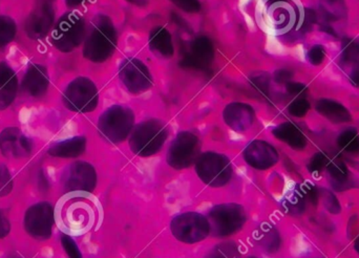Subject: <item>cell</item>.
<instances>
[{
	"instance_id": "1",
	"label": "cell",
	"mask_w": 359,
	"mask_h": 258,
	"mask_svg": "<svg viewBox=\"0 0 359 258\" xmlns=\"http://www.w3.org/2000/svg\"><path fill=\"white\" fill-rule=\"evenodd\" d=\"M117 43V31L113 21L100 15L95 19L84 40L83 56L92 62H104L115 53Z\"/></svg>"
},
{
	"instance_id": "2",
	"label": "cell",
	"mask_w": 359,
	"mask_h": 258,
	"mask_svg": "<svg viewBox=\"0 0 359 258\" xmlns=\"http://www.w3.org/2000/svg\"><path fill=\"white\" fill-rule=\"evenodd\" d=\"M168 137V128L163 122L149 119L135 126L130 135V147L142 158L155 156L163 147Z\"/></svg>"
},
{
	"instance_id": "3",
	"label": "cell",
	"mask_w": 359,
	"mask_h": 258,
	"mask_svg": "<svg viewBox=\"0 0 359 258\" xmlns=\"http://www.w3.org/2000/svg\"><path fill=\"white\" fill-rule=\"evenodd\" d=\"M86 37L83 17L77 12L63 14L54 25L50 42L61 53H71L81 46Z\"/></svg>"
},
{
	"instance_id": "4",
	"label": "cell",
	"mask_w": 359,
	"mask_h": 258,
	"mask_svg": "<svg viewBox=\"0 0 359 258\" xmlns=\"http://www.w3.org/2000/svg\"><path fill=\"white\" fill-rule=\"evenodd\" d=\"M207 219L210 225V233L215 238H227L243 229L247 222V213L242 205L226 203L213 207Z\"/></svg>"
},
{
	"instance_id": "5",
	"label": "cell",
	"mask_w": 359,
	"mask_h": 258,
	"mask_svg": "<svg viewBox=\"0 0 359 258\" xmlns=\"http://www.w3.org/2000/svg\"><path fill=\"white\" fill-rule=\"evenodd\" d=\"M134 128V111L124 105H114L99 118V133L111 143H121L128 139Z\"/></svg>"
},
{
	"instance_id": "6",
	"label": "cell",
	"mask_w": 359,
	"mask_h": 258,
	"mask_svg": "<svg viewBox=\"0 0 359 258\" xmlns=\"http://www.w3.org/2000/svg\"><path fill=\"white\" fill-rule=\"evenodd\" d=\"M196 172L203 183L217 188L229 183L233 169L227 156L219 152L207 151L196 158Z\"/></svg>"
},
{
	"instance_id": "7",
	"label": "cell",
	"mask_w": 359,
	"mask_h": 258,
	"mask_svg": "<svg viewBox=\"0 0 359 258\" xmlns=\"http://www.w3.org/2000/svg\"><path fill=\"white\" fill-rule=\"evenodd\" d=\"M62 100L65 107L74 113H90L98 107V88L88 78L78 77L67 86Z\"/></svg>"
},
{
	"instance_id": "8",
	"label": "cell",
	"mask_w": 359,
	"mask_h": 258,
	"mask_svg": "<svg viewBox=\"0 0 359 258\" xmlns=\"http://www.w3.org/2000/svg\"><path fill=\"white\" fill-rule=\"evenodd\" d=\"M172 236L184 244L203 242L210 234L208 219L198 212H185L177 215L170 223Z\"/></svg>"
},
{
	"instance_id": "9",
	"label": "cell",
	"mask_w": 359,
	"mask_h": 258,
	"mask_svg": "<svg viewBox=\"0 0 359 258\" xmlns=\"http://www.w3.org/2000/svg\"><path fill=\"white\" fill-rule=\"evenodd\" d=\"M200 154V140L191 131H182L170 144L166 161L172 168L183 170L196 163Z\"/></svg>"
},
{
	"instance_id": "10",
	"label": "cell",
	"mask_w": 359,
	"mask_h": 258,
	"mask_svg": "<svg viewBox=\"0 0 359 258\" xmlns=\"http://www.w3.org/2000/svg\"><path fill=\"white\" fill-rule=\"evenodd\" d=\"M54 225V207L48 202L32 205L23 217L25 231L37 240H48L52 236Z\"/></svg>"
},
{
	"instance_id": "11",
	"label": "cell",
	"mask_w": 359,
	"mask_h": 258,
	"mask_svg": "<svg viewBox=\"0 0 359 258\" xmlns=\"http://www.w3.org/2000/svg\"><path fill=\"white\" fill-rule=\"evenodd\" d=\"M61 183L67 194H92L97 186L96 169L90 163L77 161L65 169Z\"/></svg>"
},
{
	"instance_id": "12",
	"label": "cell",
	"mask_w": 359,
	"mask_h": 258,
	"mask_svg": "<svg viewBox=\"0 0 359 258\" xmlns=\"http://www.w3.org/2000/svg\"><path fill=\"white\" fill-rule=\"evenodd\" d=\"M119 77L124 88L132 94H142L153 86L151 71L142 61L137 58H128L122 61L119 67Z\"/></svg>"
},
{
	"instance_id": "13",
	"label": "cell",
	"mask_w": 359,
	"mask_h": 258,
	"mask_svg": "<svg viewBox=\"0 0 359 258\" xmlns=\"http://www.w3.org/2000/svg\"><path fill=\"white\" fill-rule=\"evenodd\" d=\"M0 151L12 160L25 158L33 151V142L18 128H8L0 133Z\"/></svg>"
},
{
	"instance_id": "14",
	"label": "cell",
	"mask_w": 359,
	"mask_h": 258,
	"mask_svg": "<svg viewBox=\"0 0 359 258\" xmlns=\"http://www.w3.org/2000/svg\"><path fill=\"white\" fill-rule=\"evenodd\" d=\"M243 156L245 162L257 170H267L280 160L278 150L263 140H255L249 143L243 152Z\"/></svg>"
},
{
	"instance_id": "15",
	"label": "cell",
	"mask_w": 359,
	"mask_h": 258,
	"mask_svg": "<svg viewBox=\"0 0 359 258\" xmlns=\"http://www.w3.org/2000/svg\"><path fill=\"white\" fill-rule=\"evenodd\" d=\"M55 25L52 4H39L25 21V33L32 40L44 39Z\"/></svg>"
},
{
	"instance_id": "16",
	"label": "cell",
	"mask_w": 359,
	"mask_h": 258,
	"mask_svg": "<svg viewBox=\"0 0 359 258\" xmlns=\"http://www.w3.org/2000/svg\"><path fill=\"white\" fill-rule=\"evenodd\" d=\"M215 59V46L206 36H198L190 44L188 55L183 59V64L196 69H205Z\"/></svg>"
},
{
	"instance_id": "17",
	"label": "cell",
	"mask_w": 359,
	"mask_h": 258,
	"mask_svg": "<svg viewBox=\"0 0 359 258\" xmlns=\"http://www.w3.org/2000/svg\"><path fill=\"white\" fill-rule=\"evenodd\" d=\"M223 119L232 130L245 133L255 123V111L251 105L246 103H230L224 109Z\"/></svg>"
},
{
	"instance_id": "18",
	"label": "cell",
	"mask_w": 359,
	"mask_h": 258,
	"mask_svg": "<svg viewBox=\"0 0 359 258\" xmlns=\"http://www.w3.org/2000/svg\"><path fill=\"white\" fill-rule=\"evenodd\" d=\"M339 65L350 83L359 88V38L344 39Z\"/></svg>"
},
{
	"instance_id": "19",
	"label": "cell",
	"mask_w": 359,
	"mask_h": 258,
	"mask_svg": "<svg viewBox=\"0 0 359 258\" xmlns=\"http://www.w3.org/2000/svg\"><path fill=\"white\" fill-rule=\"evenodd\" d=\"M23 90L33 98H40L46 94L50 86L48 69L39 63H33L27 69L23 78Z\"/></svg>"
},
{
	"instance_id": "20",
	"label": "cell",
	"mask_w": 359,
	"mask_h": 258,
	"mask_svg": "<svg viewBox=\"0 0 359 258\" xmlns=\"http://www.w3.org/2000/svg\"><path fill=\"white\" fill-rule=\"evenodd\" d=\"M18 93V77L8 63L0 62V109H6L14 103Z\"/></svg>"
},
{
	"instance_id": "21",
	"label": "cell",
	"mask_w": 359,
	"mask_h": 258,
	"mask_svg": "<svg viewBox=\"0 0 359 258\" xmlns=\"http://www.w3.org/2000/svg\"><path fill=\"white\" fill-rule=\"evenodd\" d=\"M316 109L322 117L334 124L349 123L352 121V115L349 109L333 99H320L316 101Z\"/></svg>"
},
{
	"instance_id": "22",
	"label": "cell",
	"mask_w": 359,
	"mask_h": 258,
	"mask_svg": "<svg viewBox=\"0 0 359 258\" xmlns=\"http://www.w3.org/2000/svg\"><path fill=\"white\" fill-rule=\"evenodd\" d=\"M86 139L84 137H73L57 142L48 148V154L53 158H76L84 154L86 149Z\"/></svg>"
},
{
	"instance_id": "23",
	"label": "cell",
	"mask_w": 359,
	"mask_h": 258,
	"mask_svg": "<svg viewBox=\"0 0 359 258\" xmlns=\"http://www.w3.org/2000/svg\"><path fill=\"white\" fill-rule=\"evenodd\" d=\"M274 137L294 150H304L308 141L303 131L291 122L280 124L272 130Z\"/></svg>"
},
{
	"instance_id": "24",
	"label": "cell",
	"mask_w": 359,
	"mask_h": 258,
	"mask_svg": "<svg viewBox=\"0 0 359 258\" xmlns=\"http://www.w3.org/2000/svg\"><path fill=\"white\" fill-rule=\"evenodd\" d=\"M318 8L325 22L328 23L326 29H331L332 23L343 22L348 17V6L346 0H318Z\"/></svg>"
},
{
	"instance_id": "25",
	"label": "cell",
	"mask_w": 359,
	"mask_h": 258,
	"mask_svg": "<svg viewBox=\"0 0 359 258\" xmlns=\"http://www.w3.org/2000/svg\"><path fill=\"white\" fill-rule=\"evenodd\" d=\"M149 46L151 50L163 58L174 56L175 48L172 34L163 27H154L149 34Z\"/></svg>"
},
{
	"instance_id": "26",
	"label": "cell",
	"mask_w": 359,
	"mask_h": 258,
	"mask_svg": "<svg viewBox=\"0 0 359 258\" xmlns=\"http://www.w3.org/2000/svg\"><path fill=\"white\" fill-rule=\"evenodd\" d=\"M257 240L259 245L268 252L274 253L280 249V238L278 230L270 225H262L257 232Z\"/></svg>"
},
{
	"instance_id": "27",
	"label": "cell",
	"mask_w": 359,
	"mask_h": 258,
	"mask_svg": "<svg viewBox=\"0 0 359 258\" xmlns=\"http://www.w3.org/2000/svg\"><path fill=\"white\" fill-rule=\"evenodd\" d=\"M337 145L348 154H358L359 133L355 128H347L339 133L337 137Z\"/></svg>"
},
{
	"instance_id": "28",
	"label": "cell",
	"mask_w": 359,
	"mask_h": 258,
	"mask_svg": "<svg viewBox=\"0 0 359 258\" xmlns=\"http://www.w3.org/2000/svg\"><path fill=\"white\" fill-rule=\"evenodd\" d=\"M327 170L332 179L334 187L347 185L348 181H349V169L343 161L330 160L327 166Z\"/></svg>"
},
{
	"instance_id": "29",
	"label": "cell",
	"mask_w": 359,
	"mask_h": 258,
	"mask_svg": "<svg viewBox=\"0 0 359 258\" xmlns=\"http://www.w3.org/2000/svg\"><path fill=\"white\" fill-rule=\"evenodd\" d=\"M17 35V25L12 17L1 15L0 16V48L14 41Z\"/></svg>"
},
{
	"instance_id": "30",
	"label": "cell",
	"mask_w": 359,
	"mask_h": 258,
	"mask_svg": "<svg viewBox=\"0 0 359 258\" xmlns=\"http://www.w3.org/2000/svg\"><path fill=\"white\" fill-rule=\"evenodd\" d=\"M241 253L238 245L226 242L215 246L205 258H240Z\"/></svg>"
},
{
	"instance_id": "31",
	"label": "cell",
	"mask_w": 359,
	"mask_h": 258,
	"mask_svg": "<svg viewBox=\"0 0 359 258\" xmlns=\"http://www.w3.org/2000/svg\"><path fill=\"white\" fill-rule=\"evenodd\" d=\"M310 109L311 104L306 96H299L289 104L288 111L293 117L303 118L309 113Z\"/></svg>"
},
{
	"instance_id": "32",
	"label": "cell",
	"mask_w": 359,
	"mask_h": 258,
	"mask_svg": "<svg viewBox=\"0 0 359 258\" xmlns=\"http://www.w3.org/2000/svg\"><path fill=\"white\" fill-rule=\"evenodd\" d=\"M320 200H322L325 208L331 215H339V213H341V204H339V198H337V196L333 192L326 189L320 190Z\"/></svg>"
},
{
	"instance_id": "33",
	"label": "cell",
	"mask_w": 359,
	"mask_h": 258,
	"mask_svg": "<svg viewBox=\"0 0 359 258\" xmlns=\"http://www.w3.org/2000/svg\"><path fill=\"white\" fill-rule=\"evenodd\" d=\"M14 187L12 175L6 165L0 163V198L8 196Z\"/></svg>"
},
{
	"instance_id": "34",
	"label": "cell",
	"mask_w": 359,
	"mask_h": 258,
	"mask_svg": "<svg viewBox=\"0 0 359 258\" xmlns=\"http://www.w3.org/2000/svg\"><path fill=\"white\" fill-rule=\"evenodd\" d=\"M329 160L328 156L324 152H318L312 156L310 160L309 164H308V170L311 173H320L323 170L327 168L328 166Z\"/></svg>"
},
{
	"instance_id": "35",
	"label": "cell",
	"mask_w": 359,
	"mask_h": 258,
	"mask_svg": "<svg viewBox=\"0 0 359 258\" xmlns=\"http://www.w3.org/2000/svg\"><path fill=\"white\" fill-rule=\"evenodd\" d=\"M60 240L63 250L65 251L69 258H82L81 251L73 238L67 234H62Z\"/></svg>"
},
{
	"instance_id": "36",
	"label": "cell",
	"mask_w": 359,
	"mask_h": 258,
	"mask_svg": "<svg viewBox=\"0 0 359 258\" xmlns=\"http://www.w3.org/2000/svg\"><path fill=\"white\" fill-rule=\"evenodd\" d=\"M327 57V50L322 44H316L310 48L307 54L308 61L314 67H318L324 62Z\"/></svg>"
},
{
	"instance_id": "37",
	"label": "cell",
	"mask_w": 359,
	"mask_h": 258,
	"mask_svg": "<svg viewBox=\"0 0 359 258\" xmlns=\"http://www.w3.org/2000/svg\"><path fill=\"white\" fill-rule=\"evenodd\" d=\"M251 86L263 96H268L270 88V78L266 74L253 76L250 79Z\"/></svg>"
},
{
	"instance_id": "38",
	"label": "cell",
	"mask_w": 359,
	"mask_h": 258,
	"mask_svg": "<svg viewBox=\"0 0 359 258\" xmlns=\"http://www.w3.org/2000/svg\"><path fill=\"white\" fill-rule=\"evenodd\" d=\"M170 2L186 13L194 14L201 10V2L198 0H170Z\"/></svg>"
},
{
	"instance_id": "39",
	"label": "cell",
	"mask_w": 359,
	"mask_h": 258,
	"mask_svg": "<svg viewBox=\"0 0 359 258\" xmlns=\"http://www.w3.org/2000/svg\"><path fill=\"white\" fill-rule=\"evenodd\" d=\"M301 190L305 198H308L313 205L318 204L320 201V190L313 184H306Z\"/></svg>"
},
{
	"instance_id": "40",
	"label": "cell",
	"mask_w": 359,
	"mask_h": 258,
	"mask_svg": "<svg viewBox=\"0 0 359 258\" xmlns=\"http://www.w3.org/2000/svg\"><path fill=\"white\" fill-rule=\"evenodd\" d=\"M286 88L287 92L295 97L306 96V93L308 92L307 86L299 82H289L286 84Z\"/></svg>"
},
{
	"instance_id": "41",
	"label": "cell",
	"mask_w": 359,
	"mask_h": 258,
	"mask_svg": "<svg viewBox=\"0 0 359 258\" xmlns=\"http://www.w3.org/2000/svg\"><path fill=\"white\" fill-rule=\"evenodd\" d=\"M11 231V222L8 215L0 209V240L6 238Z\"/></svg>"
},
{
	"instance_id": "42",
	"label": "cell",
	"mask_w": 359,
	"mask_h": 258,
	"mask_svg": "<svg viewBox=\"0 0 359 258\" xmlns=\"http://www.w3.org/2000/svg\"><path fill=\"white\" fill-rule=\"evenodd\" d=\"M274 78H276V81L278 83L287 84L291 82L292 74H291V72L287 71V69H280V71L276 72Z\"/></svg>"
},
{
	"instance_id": "43",
	"label": "cell",
	"mask_w": 359,
	"mask_h": 258,
	"mask_svg": "<svg viewBox=\"0 0 359 258\" xmlns=\"http://www.w3.org/2000/svg\"><path fill=\"white\" fill-rule=\"evenodd\" d=\"M84 0H65V4L69 6H78Z\"/></svg>"
},
{
	"instance_id": "44",
	"label": "cell",
	"mask_w": 359,
	"mask_h": 258,
	"mask_svg": "<svg viewBox=\"0 0 359 258\" xmlns=\"http://www.w3.org/2000/svg\"><path fill=\"white\" fill-rule=\"evenodd\" d=\"M354 249H355L356 252L359 254V238L354 243Z\"/></svg>"
},
{
	"instance_id": "45",
	"label": "cell",
	"mask_w": 359,
	"mask_h": 258,
	"mask_svg": "<svg viewBox=\"0 0 359 258\" xmlns=\"http://www.w3.org/2000/svg\"><path fill=\"white\" fill-rule=\"evenodd\" d=\"M54 0H39L40 4H52Z\"/></svg>"
},
{
	"instance_id": "46",
	"label": "cell",
	"mask_w": 359,
	"mask_h": 258,
	"mask_svg": "<svg viewBox=\"0 0 359 258\" xmlns=\"http://www.w3.org/2000/svg\"><path fill=\"white\" fill-rule=\"evenodd\" d=\"M128 1L132 2V4H140V0H128Z\"/></svg>"
},
{
	"instance_id": "47",
	"label": "cell",
	"mask_w": 359,
	"mask_h": 258,
	"mask_svg": "<svg viewBox=\"0 0 359 258\" xmlns=\"http://www.w3.org/2000/svg\"><path fill=\"white\" fill-rule=\"evenodd\" d=\"M249 258H257V257H249Z\"/></svg>"
}]
</instances>
